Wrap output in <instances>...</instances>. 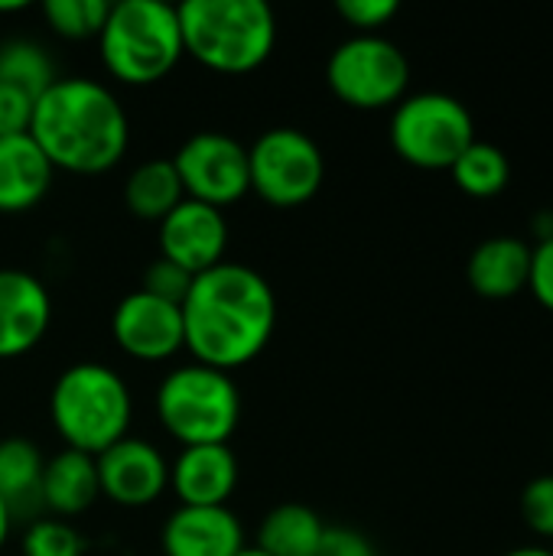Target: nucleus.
Masks as SVG:
<instances>
[{
  "instance_id": "obj_30",
  "label": "nucleus",
  "mask_w": 553,
  "mask_h": 556,
  "mask_svg": "<svg viewBox=\"0 0 553 556\" xmlns=\"http://www.w3.org/2000/svg\"><path fill=\"white\" fill-rule=\"evenodd\" d=\"M33 108H36V98H29L20 88L0 85V137L29 134Z\"/></svg>"
},
{
  "instance_id": "obj_28",
  "label": "nucleus",
  "mask_w": 553,
  "mask_h": 556,
  "mask_svg": "<svg viewBox=\"0 0 553 556\" xmlns=\"http://www.w3.org/2000/svg\"><path fill=\"white\" fill-rule=\"evenodd\" d=\"M189 287H192V277H189L183 267L169 264L166 257H156V261L143 270V287H140V290H147V293H153V296H160V300H166V303L183 306Z\"/></svg>"
},
{
  "instance_id": "obj_6",
  "label": "nucleus",
  "mask_w": 553,
  "mask_h": 556,
  "mask_svg": "<svg viewBox=\"0 0 553 556\" xmlns=\"http://www.w3.org/2000/svg\"><path fill=\"white\" fill-rule=\"evenodd\" d=\"M156 417L183 446L228 443L241 424V394L228 371L179 365L156 388Z\"/></svg>"
},
{
  "instance_id": "obj_29",
  "label": "nucleus",
  "mask_w": 553,
  "mask_h": 556,
  "mask_svg": "<svg viewBox=\"0 0 553 556\" xmlns=\"http://www.w3.org/2000/svg\"><path fill=\"white\" fill-rule=\"evenodd\" d=\"M336 13L359 33L372 36L378 33L388 20L398 16V0H339Z\"/></svg>"
},
{
  "instance_id": "obj_36",
  "label": "nucleus",
  "mask_w": 553,
  "mask_h": 556,
  "mask_svg": "<svg viewBox=\"0 0 553 556\" xmlns=\"http://www.w3.org/2000/svg\"><path fill=\"white\" fill-rule=\"evenodd\" d=\"M238 556H267V554H261L257 547H244V551H241V554H238Z\"/></svg>"
},
{
  "instance_id": "obj_10",
  "label": "nucleus",
  "mask_w": 553,
  "mask_h": 556,
  "mask_svg": "<svg viewBox=\"0 0 553 556\" xmlns=\"http://www.w3.org/2000/svg\"><path fill=\"white\" fill-rule=\"evenodd\" d=\"M176 176L186 199L205 202L212 208L235 205L251 192L248 147L222 130L192 134L173 156Z\"/></svg>"
},
{
  "instance_id": "obj_17",
  "label": "nucleus",
  "mask_w": 553,
  "mask_h": 556,
  "mask_svg": "<svg viewBox=\"0 0 553 556\" xmlns=\"http://www.w3.org/2000/svg\"><path fill=\"white\" fill-rule=\"evenodd\" d=\"M52 163L29 134L0 137V212L20 215L36 208L52 186Z\"/></svg>"
},
{
  "instance_id": "obj_31",
  "label": "nucleus",
  "mask_w": 553,
  "mask_h": 556,
  "mask_svg": "<svg viewBox=\"0 0 553 556\" xmlns=\"http://www.w3.org/2000/svg\"><path fill=\"white\" fill-rule=\"evenodd\" d=\"M528 290L538 296V303L553 313V238H544L531 248V280Z\"/></svg>"
},
{
  "instance_id": "obj_4",
  "label": "nucleus",
  "mask_w": 553,
  "mask_h": 556,
  "mask_svg": "<svg viewBox=\"0 0 553 556\" xmlns=\"http://www.w3.org/2000/svg\"><path fill=\"white\" fill-rule=\"evenodd\" d=\"M49 417L65 450L101 456L108 446L130 437L134 401L114 368L101 362H75L52 384Z\"/></svg>"
},
{
  "instance_id": "obj_21",
  "label": "nucleus",
  "mask_w": 553,
  "mask_h": 556,
  "mask_svg": "<svg viewBox=\"0 0 553 556\" xmlns=\"http://www.w3.org/2000/svg\"><path fill=\"white\" fill-rule=\"evenodd\" d=\"M323 534L326 525L313 508L287 502L264 515V521L257 525L254 547L267 556H310Z\"/></svg>"
},
{
  "instance_id": "obj_18",
  "label": "nucleus",
  "mask_w": 553,
  "mask_h": 556,
  "mask_svg": "<svg viewBox=\"0 0 553 556\" xmlns=\"http://www.w3.org/2000/svg\"><path fill=\"white\" fill-rule=\"evenodd\" d=\"M469 287L486 300H508L528 290L531 280V248L518 238L499 235L486 238L466 267Z\"/></svg>"
},
{
  "instance_id": "obj_23",
  "label": "nucleus",
  "mask_w": 553,
  "mask_h": 556,
  "mask_svg": "<svg viewBox=\"0 0 553 556\" xmlns=\"http://www.w3.org/2000/svg\"><path fill=\"white\" fill-rule=\"evenodd\" d=\"M453 173V182L473 195V199H492L499 192H505L508 179H512V163L505 156V150H499L495 143H482V140H473L460 160L450 166Z\"/></svg>"
},
{
  "instance_id": "obj_9",
  "label": "nucleus",
  "mask_w": 553,
  "mask_h": 556,
  "mask_svg": "<svg viewBox=\"0 0 553 556\" xmlns=\"http://www.w3.org/2000/svg\"><path fill=\"white\" fill-rule=\"evenodd\" d=\"M248 176L251 192L267 205L297 208L319 192L326 179V160L306 130L271 127L248 147Z\"/></svg>"
},
{
  "instance_id": "obj_33",
  "label": "nucleus",
  "mask_w": 553,
  "mask_h": 556,
  "mask_svg": "<svg viewBox=\"0 0 553 556\" xmlns=\"http://www.w3.org/2000/svg\"><path fill=\"white\" fill-rule=\"evenodd\" d=\"M10 528H13V515H10L7 502L0 498V551H3V544H7V538H10Z\"/></svg>"
},
{
  "instance_id": "obj_25",
  "label": "nucleus",
  "mask_w": 553,
  "mask_h": 556,
  "mask_svg": "<svg viewBox=\"0 0 553 556\" xmlns=\"http://www.w3.org/2000/svg\"><path fill=\"white\" fill-rule=\"evenodd\" d=\"M111 3L108 0H46L42 16L65 39H98Z\"/></svg>"
},
{
  "instance_id": "obj_15",
  "label": "nucleus",
  "mask_w": 553,
  "mask_h": 556,
  "mask_svg": "<svg viewBox=\"0 0 553 556\" xmlns=\"http://www.w3.org/2000/svg\"><path fill=\"white\" fill-rule=\"evenodd\" d=\"M169 489L179 505L222 508L238 489V459L228 443L183 446L169 463Z\"/></svg>"
},
{
  "instance_id": "obj_26",
  "label": "nucleus",
  "mask_w": 553,
  "mask_h": 556,
  "mask_svg": "<svg viewBox=\"0 0 553 556\" xmlns=\"http://www.w3.org/2000/svg\"><path fill=\"white\" fill-rule=\"evenodd\" d=\"M23 556H85V538L62 518H36L20 541Z\"/></svg>"
},
{
  "instance_id": "obj_11",
  "label": "nucleus",
  "mask_w": 553,
  "mask_h": 556,
  "mask_svg": "<svg viewBox=\"0 0 553 556\" xmlns=\"http://www.w3.org/2000/svg\"><path fill=\"white\" fill-rule=\"evenodd\" d=\"M111 332L121 352L137 362H166L186 349L183 306L166 303L147 290H134L114 306Z\"/></svg>"
},
{
  "instance_id": "obj_13",
  "label": "nucleus",
  "mask_w": 553,
  "mask_h": 556,
  "mask_svg": "<svg viewBox=\"0 0 553 556\" xmlns=\"http://www.w3.org/2000/svg\"><path fill=\"white\" fill-rule=\"evenodd\" d=\"M228 222L222 208H212L196 199H183L160 222V257L183 267L189 277H199L225 261Z\"/></svg>"
},
{
  "instance_id": "obj_24",
  "label": "nucleus",
  "mask_w": 553,
  "mask_h": 556,
  "mask_svg": "<svg viewBox=\"0 0 553 556\" xmlns=\"http://www.w3.org/2000/svg\"><path fill=\"white\" fill-rule=\"evenodd\" d=\"M55 62L36 39H7L0 42V85L20 88L29 98H39L55 81Z\"/></svg>"
},
{
  "instance_id": "obj_20",
  "label": "nucleus",
  "mask_w": 553,
  "mask_h": 556,
  "mask_svg": "<svg viewBox=\"0 0 553 556\" xmlns=\"http://www.w3.org/2000/svg\"><path fill=\"white\" fill-rule=\"evenodd\" d=\"M42 469L46 459L39 446L26 437L0 440V498L13 518L42 508Z\"/></svg>"
},
{
  "instance_id": "obj_7",
  "label": "nucleus",
  "mask_w": 553,
  "mask_h": 556,
  "mask_svg": "<svg viewBox=\"0 0 553 556\" xmlns=\"http://www.w3.org/2000/svg\"><path fill=\"white\" fill-rule=\"evenodd\" d=\"M476 140L469 108L443 91L407 94L391 114V147L417 169H450Z\"/></svg>"
},
{
  "instance_id": "obj_5",
  "label": "nucleus",
  "mask_w": 553,
  "mask_h": 556,
  "mask_svg": "<svg viewBox=\"0 0 553 556\" xmlns=\"http://www.w3.org/2000/svg\"><path fill=\"white\" fill-rule=\"evenodd\" d=\"M98 52L121 85L147 88L163 81L186 55L176 7L163 0L111 3L98 33Z\"/></svg>"
},
{
  "instance_id": "obj_8",
  "label": "nucleus",
  "mask_w": 553,
  "mask_h": 556,
  "mask_svg": "<svg viewBox=\"0 0 553 556\" xmlns=\"http://www.w3.org/2000/svg\"><path fill=\"white\" fill-rule=\"evenodd\" d=\"M326 81L342 104L355 111H381L407 98L411 62L391 39L355 33L332 49Z\"/></svg>"
},
{
  "instance_id": "obj_14",
  "label": "nucleus",
  "mask_w": 553,
  "mask_h": 556,
  "mask_svg": "<svg viewBox=\"0 0 553 556\" xmlns=\"http://www.w3.org/2000/svg\"><path fill=\"white\" fill-rule=\"evenodd\" d=\"M52 323V296L39 277L0 267V358L33 352Z\"/></svg>"
},
{
  "instance_id": "obj_3",
  "label": "nucleus",
  "mask_w": 553,
  "mask_h": 556,
  "mask_svg": "<svg viewBox=\"0 0 553 556\" xmlns=\"http://www.w3.org/2000/svg\"><path fill=\"white\" fill-rule=\"evenodd\" d=\"M183 49L222 75L264 65L277 42V16L264 0H186L176 7Z\"/></svg>"
},
{
  "instance_id": "obj_27",
  "label": "nucleus",
  "mask_w": 553,
  "mask_h": 556,
  "mask_svg": "<svg viewBox=\"0 0 553 556\" xmlns=\"http://www.w3.org/2000/svg\"><path fill=\"white\" fill-rule=\"evenodd\" d=\"M521 518L538 538L553 541V476H538L525 485Z\"/></svg>"
},
{
  "instance_id": "obj_35",
  "label": "nucleus",
  "mask_w": 553,
  "mask_h": 556,
  "mask_svg": "<svg viewBox=\"0 0 553 556\" xmlns=\"http://www.w3.org/2000/svg\"><path fill=\"white\" fill-rule=\"evenodd\" d=\"M16 10H26L23 0H10V3H0V13H16Z\"/></svg>"
},
{
  "instance_id": "obj_2",
  "label": "nucleus",
  "mask_w": 553,
  "mask_h": 556,
  "mask_svg": "<svg viewBox=\"0 0 553 556\" xmlns=\"http://www.w3.org/2000/svg\"><path fill=\"white\" fill-rule=\"evenodd\" d=\"M29 137L52 169L98 176L121 163L130 143L127 111L117 94L85 75L55 78L33 108Z\"/></svg>"
},
{
  "instance_id": "obj_19",
  "label": "nucleus",
  "mask_w": 553,
  "mask_h": 556,
  "mask_svg": "<svg viewBox=\"0 0 553 556\" xmlns=\"http://www.w3.org/2000/svg\"><path fill=\"white\" fill-rule=\"evenodd\" d=\"M98 498H101V485H98L95 456L62 450L52 459H46L42 508H49L55 518H75L88 511Z\"/></svg>"
},
{
  "instance_id": "obj_22",
  "label": "nucleus",
  "mask_w": 553,
  "mask_h": 556,
  "mask_svg": "<svg viewBox=\"0 0 553 556\" xmlns=\"http://www.w3.org/2000/svg\"><path fill=\"white\" fill-rule=\"evenodd\" d=\"M186 199L173 160H147L124 182V205L143 222H163Z\"/></svg>"
},
{
  "instance_id": "obj_34",
  "label": "nucleus",
  "mask_w": 553,
  "mask_h": 556,
  "mask_svg": "<svg viewBox=\"0 0 553 556\" xmlns=\"http://www.w3.org/2000/svg\"><path fill=\"white\" fill-rule=\"evenodd\" d=\"M505 556H553V551H548V547H518Z\"/></svg>"
},
{
  "instance_id": "obj_1",
  "label": "nucleus",
  "mask_w": 553,
  "mask_h": 556,
  "mask_svg": "<svg viewBox=\"0 0 553 556\" xmlns=\"http://www.w3.org/2000/svg\"><path fill=\"white\" fill-rule=\"evenodd\" d=\"M277 326V296L264 274L248 264L222 261L192 277L183 300L186 349L199 365L235 371L254 362Z\"/></svg>"
},
{
  "instance_id": "obj_32",
  "label": "nucleus",
  "mask_w": 553,
  "mask_h": 556,
  "mask_svg": "<svg viewBox=\"0 0 553 556\" xmlns=\"http://www.w3.org/2000/svg\"><path fill=\"white\" fill-rule=\"evenodd\" d=\"M310 556H378L372 541L352 528H326Z\"/></svg>"
},
{
  "instance_id": "obj_12",
  "label": "nucleus",
  "mask_w": 553,
  "mask_h": 556,
  "mask_svg": "<svg viewBox=\"0 0 553 556\" xmlns=\"http://www.w3.org/2000/svg\"><path fill=\"white\" fill-rule=\"evenodd\" d=\"M101 495L121 508H147L169 489V463L150 440L124 437L95 456Z\"/></svg>"
},
{
  "instance_id": "obj_16",
  "label": "nucleus",
  "mask_w": 553,
  "mask_h": 556,
  "mask_svg": "<svg viewBox=\"0 0 553 556\" xmlns=\"http://www.w3.org/2000/svg\"><path fill=\"white\" fill-rule=\"evenodd\" d=\"M163 556H238L244 544V528L238 515L222 508H192L179 505L160 534Z\"/></svg>"
}]
</instances>
